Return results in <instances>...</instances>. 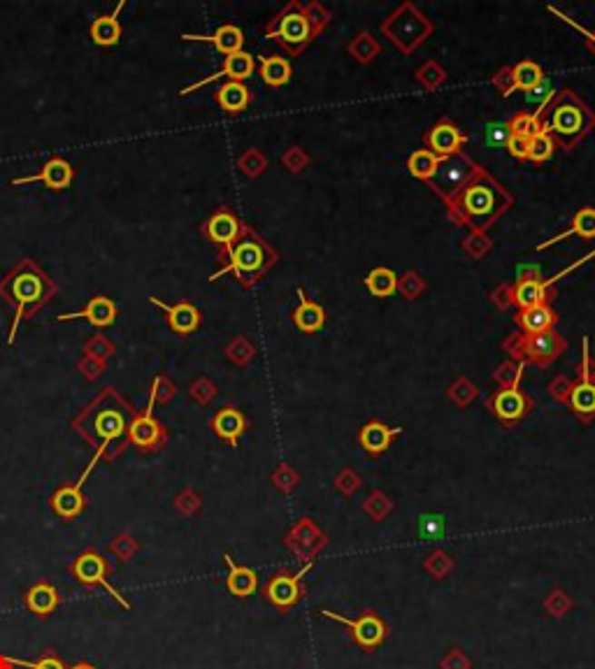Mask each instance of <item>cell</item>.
Wrapping results in <instances>:
<instances>
[{
	"mask_svg": "<svg viewBox=\"0 0 595 669\" xmlns=\"http://www.w3.org/2000/svg\"><path fill=\"white\" fill-rule=\"evenodd\" d=\"M243 232H244V226L240 223V219H237V216L228 210H219L216 214H212L205 223L207 238L223 249L235 244Z\"/></svg>",
	"mask_w": 595,
	"mask_h": 669,
	"instance_id": "2e32d148",
	"label": "cell"
},
{
	"mask_svg": "<svg viewBox=\"0 0 595 669\" xmlns=\"http://www.w3.org/2000/svg\"><path fill=\"white\" fill-rule=\"evenodd\" d=\"M510 126L507 123H489V128H486V143L491 144V147H505L507 140H510Z\"/></svg>",
	"mask_w": 595,
	"mask_h": 669,
	"instance_id": "7bdbcfd3",
	"label": "cell"
},
{
	"mask_svg": "<svg viewBox=\"0 0 595 669\" xmlns=\"http://www.w3.org/2000/svg\"><path fill=\"white\" fill-rule=\"evenodd\" d=\"M542 112H535V114H528V112H523V114H517L514 119H511L507 126H510V133L511 135H523V137H535L538 133L544 131V123H542Z\"/></svg>",
	"mask_w": 595,
	"mask_h": 669,
	"instance_id": "8d00e7d4",
	"label": "cell"
},
{
	"mask_svg": "<svg viewBox=\"0 0 595 669\" xmlns=\"http://www.w3.org/2000/svg\"><path fill=\"white\" fill-rule=\"evenodd\" d=\"M444 526H447V521H444L442 514H426L419 521V533L426 539H438L444 535Z\"/></svg>",
	"mask_w": 595,
	"mask_h": 669,
	"instance_id": "ab89813d",
	"label": "cell"
},
{
	"mask_svg": "<svg viewBox=\"0 0 595 669\" xmlns=\"http://www.w3.org/2000/svg\"><path fill=\"white\" fill-rule=\"evenodd\" d=\"M316 28L312 24L307 10H302V5L298 3H291L282 15L274 16V22L268 24L265 28V35L277 40L284 49H289L291 54L301 52L305 44H310V40L314 37Z\"/></svg>",
	"mask_w": 595,
	"mask_h": 669,
	"instance_id": "277c9868",
	"label": "cell"
},
{
	"mask_svg": "<svg viewBox=\"0 0 595 669\" xmlns=\"http://www.w3.org/2000/svg\"><path fill=\"white\" fill-rule=\"evenodd\" d=\"M126 439L133 447L144 451V454L147 451L149 454H156V451H161L168 444V432H165V428L152 414V405L143 414H135L131 418V423L126 428Z\"/></svg>",
	"mask_w": 595,
	"mask_h": 669,
	"instance_id": "52a82bcc",
	"label": "cell"
},
{
	"mask_svg": "<svg viewBox=\"0 0 595 669\" xmlns=\"http://www.w3.org/2000/svg\"><path fill=\"white\" fill-rule=\"evenodd\" d=\"M74 319H82V321H89L95 328H107L116 321V305L105 298V295H95L86 302L79 311H70V314H61L58 321H74Z\"/></svg>",
	"mask_w": 595,
	"mask_h": 669,
	"instance_id": "e0dca14e",
	"label": "cell"
},
{
	"mask_svg": "<svg viewBox=\"0 0 595 669\" xmlns=\"http://www.w3.org/2000/svg\"><path fill=\"white\" fill-rule=\"evenodd\" d=\"M216 103H219V107H222L223 112H228V114H240V112L247 110L249 103H252V93H249V89L244 86V82L228 80L226 84H222L219 91H216Z\"/></svg>",
	"mask_w": 595,
	"mask_h": 669,
	"instance_id": "484cf974",
	"label": "cell"
},
{
	"mask_svg": "<svg viewBox=\"0 0 595 669\" xmlns=\"http://www.w3.org/2000/svg\"><path fill=\"white\" fill-rule=\"evenodd\" d=\"M126 414H124L122 409H114V407H105V409L101 411H95V417H94V423H91V435L89 439H98V451H95V456L91 458L89 463V469L95 467V463L101 460V456L105 454V448L110 447L112 442H116V439H122L124 435H126Z\"/></svg>",
	"mask_w": 595,
	"mask_h": 669,
	"instance_id": "ba28073f",
	"label": "cell"
},
{
	"mask_svg": "<svg viewBox=\"0 0 595 669\" xmlns=\"http://www.w3.org/2000/svg\"><path fill=\"white\" fill-rule=\"evenodd\" d=\"M293 68L286 58L282 56H265L261 61V77L268 86H284L289 84Z\"/></svg>",
	"mask_w": 595,
	"mask_h": 669,
	"instance_id": "d6a6232c",
	"label": "cell"
},
{
	"mask_svg": "<svg viewBox=\"0 0 595 669\" xmlns=\"http://www.w3.org/2000/svg\"><path fill=\"white\" fill-rule=\"evenodd\" d=\"M89 475H91V469L86 467L84 475L79 477L77 484H65L58 490H54L52 511L58 518H64V521H73V518H77L79 514L84 511L86 496H84V490H82V486H84V481L89 479Z\"/></svg>",
	"mask_w": 595,
	"mask_h": 669,
	"instance_id": "9c48e42d",
	"label": "cell"
},
{
	"mask_svg": "<svg viewBox=\"0 0 595 669\" xmlns=\"http://www.w3.org/2000/svg\"><path fill=\"white\" fill-rule=\"evenodd\" d=\"M544 131L563 149H572L595 126V114L572 91H560L542 112Z\"/></svg>",
	"mask_w": 595,
	"mask_h": 669,
	"instance_id": "7a4b0ae2",
	"label": "cell"
},
{
	"mask_svg": "<svg viewBox=\"0 0 595 669\" xmlns=\"http://www.w3.org/2000/svg\"><path fill=\"white\" fill-rule=\"evenodd\" d=\"M182 40H191V43H210L212 47L216 49L219 54L223 56H231V54L243 52V44H244V35L243 31L233 24H226V26H219L214 31V35H182Z\"/></svg>",
	"mask_w": 595,
	"mask_h": 669,
	"instance_id": "44dd1931",
	"label": "cell"
},
{
	"mask_svg": "<svg viewBox=\"0 0 595 669\" xmlns=\"http://www.w3.org/2000/svg\"><path fill=\"white\" fill-rule=\"evenodd\" d=\"M517 321L526 335H535V332L553 330V326L559 321V314H556L549 305H538L531 307V310H521Z\"/></svg>",
	"mask_w": 595,
	"mask_h": 669,
	"instance_id": "4316f807",
	"label": "cell"
},
{
	"mask_svg": "<svg viewBox=\"0 0 595 669\" xmlns=\"http://www.w3.org/2000/svg\"><path fill=\"white\" fill-rule=\"evenodd\" d=\"M212 430L216 432V438H222L223 442L233 444L235 447L237 439L243 438L244 430H247V418L240 409L235 407H223L214 414L212 418Z\"/></svg>",
	"mask_w": 595,
	"mask_h": 669,
	"instance_id": "7402d4cb",
	"label": "cell"
},
{
	"mask_svg": "<svg viewBox=\"0 0 595 669\" xmlns=\"http://www.w3.org/2000/svg\"><path fill=\"white\" fill-rule=\"evenodd\" d=\"M323 616L332 618V621H337V623H342V625H347V627H352L353 639H356V642L365 648L380 646L386 637L384 623H382L377 616H370V614L368 616L359 618V621H349V618L340 616V614H335V612H323Z\"/></svg>",
	"mask_w": 595,
	"mask_h": 669,
	"instance_id": "9a60e30c",
	"label": "cell"
},
{
	"mask_svg": "<svg viewBox=\"0 0 595 669\" xmlns=\"http://www.w3.org/2000/svg\"><path fill=\"white\" fill-rule=\"evenodd\" d=\"M223 560H226V565H228L226 588L237 597L252 595L253 590L259 588V576H256V572L249 567H243V565H237L235 560H233L231 554L223 556Z\"/></svg>",
	"mask_w": 595,
	"mask_h": 669,
	"instance_id": "cb8c5ba5",
	"label": "cell"
},
{
	"mask_svg": "<svg viewBox=\"0 0 595 669\" xmlns=\"http://www.w3.org/2000/svg\"><path fill=\"white\" fill-rule=\"evenodd\" d=\"M73 180H74V170L68 161L49 159L47 163L43 165L40 172L31 174V177H16V180H12V184L22 186V184H31V182H43V184H47L49 189L65 191L70 184H73Z\"/></svg>",
	"mask_w": 595,
	"mask_h": 669,
	"instance_id": "4fadbf2b",
	"label": "cell"
},
{
	"mask_svg": "<svg viewBox=\"0 0 595 669\" xmlns=\"http://www.w3.org/2000/svg\"><path fill=\"white\" fill-rule=\"evenodd\" d=\"M228 253V265L222 268L216 274H212V280H219L222 274L233 272L240 281L244 284H252L265 272L268 268H273L277 253L268 247L261 238H256L252 231L244 228V232L240 235L235 244L226 249Z\"/></svg>",
	"mask_w": 595,
	"mask_h": 669,
	"instance_id": "3957f363",
	"label": "cell"
},
{
	"mask_svg": "<svg viewBox=\"0 0 595 669\" xmlns=\"http://www.w3.org/2000/svg\"><path fill=\"white\" fill-rule=\"evenodd\" d=\"M542 80H544V73H542V68L535 64V61H521V64H517L514 65V70H511V86L505 91V95H510L511 91H517V89H523V91L532 89V86Z\"/></svg>",
	"mask_w": 595,
	"mask_h": 669,
	"instance_id": "836d02e7",
	"label": "cell"
},
{
	"mask_svg": "<svg viewBox=\"0 0 595 669\" xmlns=\"http://www.w3.org/2000/svg\"><path fill=\"white\" fill-rule=\"evenodd\" d=\"M253 70H256V61H253L252 54H247V52L231 54V56H226V61H223V68L219 70V73L212 74V77H207V80L195 82V84L186 86V89H182L180 93L182 95L193 93L195 89H201V86L210 84L212 80H219V77H228L231 82H244V80H249V77H252Z\"/></svg>",
	"mask_w": 595,
	"mask_h": 669,
	"instance_id": "5bb4252c",
	"label": "cell"
},
{
	"mask_svg": "<svg viewBox=\"0 0 595 669\" xmlns=\"http://www.w3.org/2000/svg\"><path fill=\"white\" fill-rule=\"evenodd\" d=\"M24 602H26V609L37 616L40 621L52 616L56 612V606L61 605V595H58V588L49 581H37L35 585L28 588V593L24 595Z\"/></svg>",
	"mask_w": 595,
	"mask_h": 669,
	"instance_id": "d6986e66",
	"label": "cell"
},
{
	"mask_svg": "<svg viewBox=\"0 0 595 669\" xmlns=\"http://www.w3.org/2000/svg\"><path fill=\"white\" fill-rule=\"evenodd\" d=\"M110 551L114 558H119V563H128V560L135 558V554L140 551V542H137L133 535L124 533L110 544Z\"/></svg>",
	"mask_w": 595,
	"mask_h": 669,
	"instance_id": "f35d334b",
	"label": "cell"
},
{
	"mask_svg": "<svg viewBox=\"0 0 595 669\" xmlns=\"http://www.w3.org/2000/svg\"><path fill=\"white\" fill-rule=\"evenodd\" d=\"M310 572V565L307 567H302L298 575L289 576V575H277L274 576L273 581L268 584V588H265V595H268V600L273 602V605L277 606H291L298 602V597H301V579L302 576Z\"/></svg>",
	"mask_w": 595,
	"mask_h": 669,
	"instance_id": "ffe728a7",
	"label": "cell"
},
{
	"mask_svg": "<svg viewBox=\"0 0 595 669\" xmlns=\"http://www.w3.org/2000/svg\"><path fill=\"white\" fill-rule=\"evenodd\" d=\"M505 149L510 152V156H514V159L528 161V153H531V137L510 135Z\"/></svg>",
	"mask_w": 595,
	"mask_h": 669,
	"instance_id": "b9f144b4",
	"label": "cell"
},
{
	"mask_svg": "<svg viewBox=\"0 0 595 669\" xmlns=\"http://www.w3.org/2000/svg\"><path fill=\"white\" fill-rule=\"evenodd\" d=\"M12 293H15L16 302H19V314H22L28 305H35L43 298V280L33 272L19 274L15 280V286H12Z\"/></svg>",
	"mask_w": 595,
	"mask_h": 669,
	"instance_id": "f546056e",
	"label": "cell"
},
{
	"mask_svg": "<svg viewBox=\"0 0 595 669\" xmlns=\"http://www.w3.org/2000/svg\"><path fill=\"white\" fill-rule=\"evenodd\" d=\"M124 3L116 5V10L112 15H103L98 19H94L89 28V35L98 47H114L122 40V24H119V12H122Z\"/></svg>",
	"mask_w": 595,
	"mask_h": 669,
	"instance_id": "603a6c76",
	"label": "cell"
},
{
	"mask_svg": "<svg viewBox=\"0 0 595 669\" xmlns=\"http://www.w3.org/2000/svg\"><path fill=\"white\" fill-rule=\"evenodd\" d=\"M491 405H493L495 417L505 423L519 421V418L526 417L528 409H531V402H528V398L523 396L521 389H519V377L511 386H505V389L495 390Z\"/></svg>",
	"mask_w": 595,
	"mask_h": 669,
	"instance_id": "8fae6325",
	"label": "cell"
},
{
	"mask_svg": "<svg viewBox=\"0 0 595 669\" xmlns=\"http://www.w3.org/2000/svg\"><path fill=\"white\" fill-rule=\"evenodd\" d=\"M468 137L453 126L449 119H442L435 126L431 128V133L426 135L428 152H432L440 159H449V156H456V153L463 152Z\"/></svg>",
	"mask_w": 595,
	"mask_h": 669,
	"instance_id": "30bf717a",
	"label": "cell"
},
{
	"mask_svg": "<svg viewBox=\"0 0 595 669\" xmlns=\"http://www.w3.org/2000/svg\"><path fill=\"white\" fill-rule=\"evenodd\" d=\"M395 435H401V428H389L380 421H370L365 423L363 430H361L359 439H361V447L368 451V454H384L386 448L391 447V439Z\"/></svg>",
	"mask_w": 595,
	"mask_h": 669,
	"instance_id": "d4e9b609",
	"label": "cell"
},
{
	"mask_svg": "<svg viewBox=\"0 0 595 669\" xmlns=\"http://www.w3.org/2000/svg\"><path fill=\"white\" fill-rule=\"evenodd\" d=\"M15 664H19V667H31V663L28 660H22V658H7V655L0 654V669H15Z\"/></svg>",
	"mask_w": 595,
	"mask_h": 669,
	"instance_id": "f6af8a7d",
	"label": "cell"
},
{
	"mask_svg": "<svg viewBox=\"0 0 595 669\" xmlns=\"http://www.w3.org/2000/svg\"><path fill=\"white\" fill-rule=\"evenodd\" d=\"M514 302H517L519 310H531V307L547 305V289H544V281L528 280L517 284V289H514Z\"/></svg>",
	"mask_w": 595,
	"mask_h": 669,
	"instance_id": "e575fe53",
	"label": "cell"
},
{
	"mask_svg": "<svg viewBox=\"0 0 595 669\" xmlns=\"http://www.w3.org/2000/svg\"><path fill=\"white\" fill-rule=\"evenodd\" d=\"M70 575L79 581L86 588H105L112 597H114L124 609H131V602L114 588V585L107 581L110 576V563L103 554L98 551H82V554L74 558V563L70 565Z\"/></svg>",
	"mask_w": 595,
	"mask_h": 669,
	"instance_id": "8992f818",
	"label": "cell"
},
{
	"mask_svg": "<svg viewBox=\"0 0 595 669\" xmlns=\"http://www.w3.org/2000/svg\"><path fill=\"white\" fill-rule=\"evenodd\" d=\"M440 163H442L440 156H435V153L428 152V149H419V152L412 153L410 161H407V170H410V174L416 177V180L431 182L432 177H435V172H438Z\"/></svg>",
	"mask_w": 595,
	"mask_h": 669,
	"instance_id": "1f68e13d",
	"label": "cell"
},
{
	"mask_svg": "<svg viewBox=\"0 0 595 669\" xmlns=\"http://www.w3.org/2000/svg\"><path fill=\"white\" fill-rule=\"evenodd\" d=\"M477 172H480V165L474 163L470 156H465V153L461 152V153H456V156L442 159L438 172H435V177L428 182V186H431V189L435 191V193H438L444 202H447V201H451L453 195L459 193V191L463 189V186L468 184V182L472 180Z\"/></svg>",
	"mask_w": 595,
	"mask_h": 669,
	"instance_id": "5b68a950",
	"label": "cell"
},
{
	"mask_svg": "<svg viewBox=\"0 0 595 669\" xmlns=\"http://www.w3.org/2000/svg\"><path fill=\"white\" fill-rule=\"evenodd\" d=\"M365 286H368V290L374 298H389V295H393L398 290V277L389 268H374L365 277Z\"/></svg>",
	"mask_w": 595,
	"mask_h": 669,
	"instance_id": "d590c367",
	"label": "cell"
},
{
	"mask_svg": "<svg viewBox=\"0 0 595 669\" xmlns=\"http://www.w3.org/2000/svg\"><path fill=\"white\" fill-rule=\"evenodd\" d=\"M28 669H68V667H65V663L61 660V655H58L56 651L45 648L43 654H40V658H37L35 663H31V667Z\"/></svg>",
	"mask_w": 595,
	"mask_h": 669,
	"instance_id": "ee69618b",
	"label": "cell"
},
{
	"mask_svg": "<svg viewBox=\"0 0 595 669\" xmlns=\"http://www.w3.org/2000/svg\"><path fill=\"white\" fill-rule=\"evenodd\" d=\"M553 153H556V140H553L547 131L531 137V153H528V161H532V163H544V161L553 159Z\"/></svg>",
	"mask_w": 595,
	"mask_h": 669,
	"instance_id": "74e56055",
	"label": "cell"
},
{
	"mask_svg": "<svg viewBox=\"0 0 595 669\" xmlns=\"http://www.w3.org/2000/svg\"><path fill=\"white\" fill-rule=\"evenodd\" d=\"M68 669H98V667H95V664H91V663H86V660H79V663H74L73 667H68Z\"/></svg>",
	"mask_w": 595,
	"mask_h": 669,
	"instance_id": "bcb514c9",
	"label": "cell"
},
{
	"mask_svg": "<svg viewBox=\"0 0 595 669\" xmlns=\"http://www.w3.org/2000/svg\"><path fill=\"white\" fill-rule=\"evenodd\" d=\"M521 351L526 353V359L535 360L540 365H547L559 359V353L563 351V339H560V335L556 330L535 332V335H526L523 338Z\"/></svg>",
	"mask_w": 595,
	"mask_h": 669,
	"instance_id": "7c38bea8",
	"label": "cell"
},
{
	"mask_svg": "<svg viewBox=\"0 0 595 669\" xmlns=\"http://www.w3.org/2000/svg\"><path fill=\"white\" fill-rule=\"evenodd\" d=\"M553 93H551V82L544 77L542 82H538V84L532 86V89L526 91V103L528 105H540V110H544V107L551 103Z\"/></svg>",
	"mask_w": 595,
	"mask_h": 669,
	"instance_id": "60d3db41",
	"label": "cell"
},
{
	"mask_svg": "<svg viewBox=\"0 0 595 669\" xmlns=\"http://www.w3.org/2000/svg\"><path fill=\"white\" fill-rule=\"evenodd\" d=\"M570 235H580V238H584V240H593L595 238V207H584V210L577 212V214H574V219H572V226H570L568 231H563L560 235H556V238L542 242L538 249L551 247V244L560 242V240L570 238Z\"/></svg>",
	"mask_w": 595,
	"mask_h": 669,
	"instance_id": "f1b7e54d",
	"label": "cell"
},
{
	"mask_svg": "<svg viewBox=\"0 0 595 669\" xmlns=\"http://www.w3.org/2000/svg\"><path fill=\"white\" fill-rule=\"evenodd\" d=\"M301 305L295 307L293 311V323L301 328L302 332H316L322 330L323 323H326V311H323L322 305H316V302L307 300L305 295L301 290Z\"/></svg>",
	"mask_w": 595,
	"mask_h": 669,
	"instance_id": "4dcf8cb0",
	"label": "cell"
},
{
	"mask_svg": "<svg viewBox=\"0 0 595 669\" xmlns=\"http://www.w3.org/2000/svg\"><path fill=\"white\" fill-rule=\"evenodd\" d=\"M568 402L574 414H580V417L589 418L595 414V381L586 372L577 384H572Z\"/></svg>",
	"mask_w": 595,
	"mask_h": 669,
	"instance_id": "83f0119b",
	"label": "cell"
},
{
	"mask_svg": "<svg viewBox=\"0 0 595 669\" xmlns=\"http://www.w3.org/2000/svg\"><path fill=\"white\" fill-rule=\"evenodd\" d=\"M510 205L511 195L481 168L451 201H447L451 219L474 231H484L491 223L498 221Z\"/></svg>",
	"mask_w": 595,
	"mask_h": 669,
	"instance_id": "6da1fadb",
	"label": "cell"
},
{
	"mask_svg": "<svg viewBox=\"0 0 595 669\" xmlns=\"http://www.w3.org/2000/svg\"><path fill=\"white\" fill-rule=\"evenodd\" d=\"M152 305L161 307L168 317V326L173 328L177 335H189V332L198 330L201 326V310L191 302H177V305H168V302L152 298Z\"/></svg>",
	"mask_w": 595,
	"mask_h": 669,
	"instance_id": "ac0fdd59",
	"label": "cell"
}]
</instances>
